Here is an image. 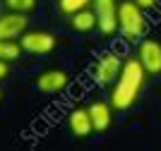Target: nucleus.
Masks as SVG:
<instances>
[{"instance_id": "1", "label": "nucleus", "mask_w": 161, "mask_h": 151, "mask_svg": "<svg viewBox=\"0 0 161 151\" xmlns=\"http://www.w3.org/2000/svg\"><path fill=\"white\" fill-rule=\"evenodd\" d=\"M144 82H147V70L140 62L137 55L123 60V70L118 74V79L111 86V94H108V101L118 113L130 111L137 99H140L142 89H144Z\"/></svg>"}, {"instance_id": "2", "label": "nucleus", "mask_w": 161, "mask_h": 151, "mask_svg": "<svg viewBox=\"0 0 161 151\" xmlns=\"http://www.w3.org/2000/svg\"><path fill=\"white\" fill-rule=\"evenodd\" d=\"M147 17L135 0L118 3V34L130 43H140L147 36Z\"/></svg>"}, {"instance_id": "3", "label": "nucleus", "mask_w": 161, "mask_h": 151, "mask_svg": "<svg viewBox=\"0 0 161 151\" xmlns=\"http://www.w3.org/2000/svg\"><path fill=\"white\" fill-rule=\"evenodd\" d=\"M120 70H123V58L118 53H113V51L101 53L94 60V65H92V82L96 86H113Z\"/></svg>"}, {"instance_id": "4", "label": "nucleus", "mask_w": 161, "mask_h": 151, "mask_svg": "<svg viewBox=\"0 0 161 151\" xmlns=\"http://www.w3.org/2000/svg\"><path fill=\"white\" fill-rule=\"evenodd\" d=\"M19 43L24 53H31V55H51L58 48V39L46 29H27L19 36Z\"/></svg>"}, {"instance_id": "5", "label": "nucleus", "mask_w": 161, "mask_h": 151, "mask_svg": "<svg viewBox=\"0 0 161 151\" xmlns=\"http://www.w3.org/2000/svg\"><path fill=\"white\" fill-rule=\"evenodd\" d=\"M92 7L99 19V34L115 36L118 34V0H94Z\"/></svg>"}, {"instance_id": "6", "label": "nucleus", "mask_w": 161, "mask_h": 151, "mask_svg": "<svg viewBox=\"0 0 161 151\" xmlns=\"http://www.w3.org/2000/svg\"><path fill=\"white\" fill-rule=\"evenodd\" d=\"M137 58L144 65L147 74H161V41L152 39V36H144V39L137 43Z\"/></svg>"}, {"instance_id": "7", "label": "nucleus", "mask_w": 161, "mask_h": 151, "mask_svg": "<svg viewBox=\"0 0 161 151\" xmlns=\"http://www.w3.org/2000/svg\"><path fill=\"white\" fill-rule=\"evenodd\" d=\"M67 84H70V74L65 70H58V67L43 70L36 77V89L41 94H60L67 89Z\"/></svg>"}, {"instance_id": "8", "label": "nucleus", "mask_w": 161, "mask_h": 151, "mask_svg": "<svg viewBox=\"0 0 161 151\" xmlns=\"http://www.w3.org/2000/svg\"><path fill=\"white\" fill-rule=\"evenodd\" d=\"M67 130L70 134L77 139H87L92 132H94V122H92V115H89V108L84 105H77L67 113Z\"/></svg>"}, {"instance_id": "9", "label": "nucleus", "mask_w": 161, "mask_h": 151, "mask_svg": "<svg viewBox=\"0 0 161 151\" xmlns=\"http://www.w3.org/2000/svg\"><path fill=\"white\" fill-rule=\"evenodd\" d=\"M89 108V115H92V122H94V132H108L111 125H113V113L115 108L111 105V101H103V99H96L87 105Z\"/></svg>"}, {"instance_id": "10", "label": "nucleus", "mask_w": 161, "mask_h": 151, "mask_svg": "<svg viewBox=\"0 0 161 151\" xmlns=\"http://www.w3.org/2000/svg\"><path fill=\"white\" fill-rule=\"evenodd\" d=\"M27 14L24 12H12L7 10L5 14H0V39H19L27 31Z\"/></svg>"}, {"instance_id": "11", "label": "nucleus", "mask_w": 161, "mask_h": 151, "mask_svg": "<svg viewBox=\"0 0 161 151\" xmlns=\"http://www.w3.org/2000/svg\"><path fill=\"white\" fill-rule=\"evenodd\" d=\"M67 19H70V29L77 31V34H89V31H94V29H99V19H96L94 7H84L80 12L70 14Z\"/></svg>"}, {"instance_id": "12", "label": "nucleus", "mask_w": 161, "mask_h": 151, "mask_svg": "<svg viewBox=\"0 0 161 151\" xmlns=\"http://www.w3.org/2000/svg\"><path fill=\"white\" fill-rule=\"evenodd\" d=\"M24 53L19 39H0V60L5 62H14L19 60V55Z\"/></svg>"}, {"instance_id": "13", "label": "nucleus", "mask_w": 161, "mask_h": 151, "mask_svg": "<svg viewBox=\"0 0 161 151\" xmlns=\"http://www.w3.org/2000/svg\"><path fill=\"white\" fill-rule=\"evenodd\" d=\"M92 3H94V0H55L58 12L65 14V17L80 12V10H84V7H92Z\"/></svg>"}, {"instance_id": "14", "label": "nucleus", "mask_w": 161, "mask_h": 151, "mask_svg": "<svg viewBox=\"0 0 161 151\" xmlns=\"http://www.w3.org/2000/svg\"><path fill=\"white\" fill-rule=\"evenodd\" d=\"M36 3H39V0H5V7H7V10H12V12L29 14V12L36 10Z\"/></svg>"}, {"instance_id": "15", "label": "nucleus", "mask_w": 161, "mask_h": 151, "mask_svg": "<svg viewBox=\"0 0 161 151\" xmlns=\"http://www.w3.org/2000/svg\"><path fill=\"white\" fill-rule=\"evenodd\" d=\"M135 3H137L144 12H147V10H152V7H156V0H135Z\"/></svg>"}, {"instance_id": "16", "label": "nucleus", "mask_w": 161, "mask_h": 151, "mask_svg": "<svg viewBox=\"0 0 161 151\" xmlns=\"http://www.w3.org/2000/svg\"><path fill=\"white\" fill-rule=\"evenodd\" d=\"M10 74V62H5V60H0V82Z\"/></svg>"}, {"instance_id": "17", "label": "nucleus", "mask_w": 161, "mask_h": 151, "mask_svg": "<svg viewBox=\"0 0 161 151\" xmlns=\"http://www.w3.org/2000/svg\"><path fill=\"white\" fill-rule=\"evenodd\" d=\"M0 103H3V84H0Z\"/></svg>"}, {"instance_id": "18", "label": "nucleus", "mask_w": 161, "mask_h": 151, "mask_svg": "<svg viewBox=\"0 0 161 151\" xmlns=\"http://www.w3.org/2000/svg\"><path fill=\"white\" fill-rule=\"evenodd\" d=\"M0 14H3V12H0Z\"/></svg>"}]
</instances>
